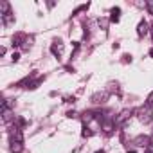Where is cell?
I'll return each instance as SVG.
<instances>
[{
  "instance_id": "cell-1",
  "label": "cell",
  "mask_w": 153,
  "mask_h": 153,
  "mask_svg": "<svg viewBox=\"0 0 153 153\" xmlns=\"http://www.w3.org/2000/svg\"><path fill=\"white\" fill-rule=\"evenodd\" d=\"M137 117H139V121L141 123H144V124H149L151 123V106H142V108H139V112H137Z\"/></svg>"
},
{
  "instance_id": "cell-2",
  "label": "cell",
  "mask_w": 153,
  "mask_h": 153,
  "mask_svg": "<svg viewBox=\"0 0 153 153\" xmlns=\"http://www.w3.org/2000/svg\"><path fill=\"white\" fill-rule=\"evenodd\" d=\"M11 141L13 142H24V133L20 128H13L11 130Z\"/></svg>"
},
{
  "instance_id": "cell-3",
  "label": "cell",
  "mask_w": 153,
  "mask_h": 153,
  "mask_svg": "<svg viewBox=\"0 0 153 153\" xmlns=\"http://www.w3.org/2000/svg\"><path fill=\"white\" fill-rule=\"evenodd\" d=\"M51 51H52V54H54V56H59V54L63 52V43H61L59 40H58V41H54L52 45H51Z\"/></svg>"
},
{
  "instance_id": "cell-4",
  "label": "cell",
  "mask_w": 153,
  "mask_h": 153,
  "mask_svg": "<svg viewBox=\"0 0 153 153\" xmlns=\"http://www.w3.org/2000/svg\"><path fill=\"white\" fill-rule=\"evenodd\" d=\"M130 115H132V110H123L119 115H117V119H115V124H123Z\"/></svg>"
},
{
  "instance_id": "cell-5",
  "label": "cell",
  "mask_w": 153,
  "mask_h": 153,
  "mask_svg": "<svg viewBox=\"0 0 153 153\" xmlns=\"http://www.w3.org/2000/svg\"><path fill=\"white\" fill-rule=\"evenodd\" d=\"M146 33H148V24H146L144 20H141V22H139V27H137V34H139V36H144Z\"/></svg>"
},
{
  "instance_id": "cell-6",
  "label": "cell",
  "mask_w": 153,
  "mask_h": 153,
  "mask_svg": "<svg viewBox=\"0 0 153 153\" xmlns=\"http://www.w3.org/2000/svg\"><path fill=\"white\" fill-rule=\"evenodd\" d=\"M119 15H121V9L119 7H114L112 11H110V22H119Z\"/></svg>"
},
{
  "instance_id": "cell-7",
  "label": "cell",
  "mask_w": 153,
  "mask_h": 153,
  "mask_svg": "<svg viewBox=\"0 0 153 153\" xmlns=\"http://www.w3.org/2000/svg\"><path fill=\"white\" fill-rule=\"evenodd\" d=\"M2 22L6 25H11L13 22H15V16H13V13H6V15H2Z\"/></svg>"
},
{
  "instance_id": "cell-8",
  "label": "cell",
  "mask_w": 153,
  "mask_h": 153,
  "mask_svg": "<svg viewBox=\"0 0 153 153\" xmlns=\"http://www.w3.org/2000/svg\"><path fill=\"white\" fill-rule=\"evenodd\" d=\"M135 144L148 148V146H149V139H148V137H137V139H135Z\"/></svg>"
},
{
  "instance_id": "cell-9",
  "label": "cell",
  "mask_w": 153,
  "mask_h": 153,
  "mask_svg": "<svg viewBox=\"0 0 153 153\" xmlns=\"http://www.w3.org/2000/svg\"><path fill=\"white\" fill-rule=\"evenodd\" d=\"M11 151L13 153H22V142H13L11 141Z\"/></svg>"
},
{
  "instance_id": "cell-10",
  "label": "cell",
  "mask_w": 153,
  "mask_h": 153,
  "mask_svg": "<svg viewBox=\"0 0 153 153\" xmlns=\"http://www.w3.org/2000/svg\"><path fill=\"white\" fill-rule=\"evenodd\" d=\"M112 130H114V124H112V123H106V124H104V132H106V133H112Z\"/></svg>"
},
{
  "instance_id": "cell-11",
  "label": "cell",
  "mask_w": 153,
  "mask_h": 153,
  "mask_svg": "<svg viewBox=\"0 0 153 153\" xmlns=\"http://www.w3.org/2000/svg\"><path fill=\"white\" fill-rule=\"evenodd\" d=\"M146 7H148L149 15H153V0H148V2H146Z\"/></svg>"
},
{
  "instance_id": "cell-12",
  "label": "cell",
  "mask_w": 153,
  "mask_h": 153,
  "mask_svg": "<svg viewBox=\"0 0 153 153\" xmlns=\"http://www.w3.org/2000/svg\"><path fill=\"white\" fill-rule=\"evenodd\" d=\"M90 135H92V132H90V130L85 126V128H83V137H90Z\"/></svg>"
},
{
  "instance_id": "cell-13",
  "label": "cell",
  "mask_w": 153,
  "mask_h": 153,
  "mask_svg": "<svg viewBox=\"0 0 153 153\" xmlns=\"http://www.w3.org/2000/svg\"><path fill=\"white\" fill-rule=\"evenodd\" d=\"M146 104H148V106H153V92L148 96V101H146Z\"/></svg>"
},
{
  "instance_id": "cell-14",
  "label": "cell",
  "mask_w": 153,
  "mask_h": 153,
  "mask_svg": "<svg viewBox=\"0 0 153 153\" xmlns=\"http://www.w3.org/2000/svg\"><path fill=\"white\" fill-rule=\"evenodd\" d=\"M11 59H13V61H18V59H20V54H18V52H13Z\"/></svg>"
},
{
  "instance_id": "cell-15",
  "label": "cell",
  "mask_w": 153,
  "mask_h": 153,
  "mask_svg": "<svg viewBox=\"0 0 153 153\" xmlns=\"http://www.w3.org/2000/svg\"><path fill=\"white\" fill-rule=\"evenodd\" d=\"M128 153H137V151H135V149H130V151H128Z\"/></svg>"
},
{
  "instance_id": "cell-16",
  "label": "cell",
  "mask_w": 153,
  "mask_h": 153,
  "mask_svg": "<svg viewBox=\"0 0 153 153\" xmlns=\"http://www.w3.org/2000/svg\"><path fill=\"white\" fill-rule=\"evenodd\" d=\"M149 56H151V58H153V49H151V51H149Z\"/></svg>"
},
{
  "instance_id": "cell-17",
  "label": "cell",
  "mask_w": 153,
  "mask_h": 153,
  "mask_svg": "<svg viewBox=\"0 0 153 153\" xmlns=\"http://www.w3.org/2000/svg\"><path fill=\"white\" fill-rule=\"evenodd\" d=\"M149 33H151V38H153V27H151V31H149Z\"/></svg>"
},
{
  "instance_id": "cell-18",
  "label": "cell",
  "mask_w": 153,
  "mask_h": 153,
  "mask_svg": "<svg viewBox=\"0 0 153 153\" xmlns=\"http://www.w3.org/2000/svg\"><path fill=\"white\" fill-rule=\"evenodd\" d=\"M96 153H104V151H103V149H101V151H96Z\"/></svg>"
}]
</instances>
